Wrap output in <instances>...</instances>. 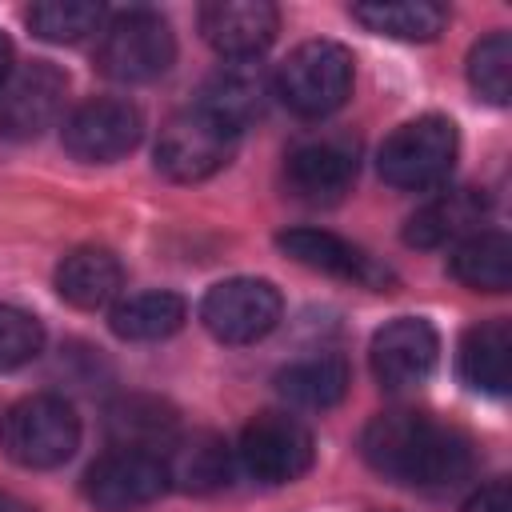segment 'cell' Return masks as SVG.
<instances>
[{"instance_id":"obj_1","label":"cell","mask_w":512,"mask_h":512,"mask_svg":"<svg viewBox=\"0 0 512 512\" xmlns=\"http://www.w3.org/2000/svg\"><path fill=\"white\" fill-rule=\"evenodd\" d=\"M360 452L384 480L408 488H452L472 472L468 436L416 408L372 416L360 436Z\"/></svg>"},{"instance_id":"obj_2","label":"cell","mask_w":512,"mask_h":512,"mask_svg":"<svg viewBox=\"0 0 512 512\" xmlns=\"http://www.w3.org/2000/svg\"><path fill=\"white\" fill-rule=\"evenodd\" d=\"M80 448V416L64 396L36 392L0 416V452L32 472L60 468Z\"/></svg>"},{"instance_id":"obj_3","label":"cell","mask_w":512,"mask_h":512,"mask_svg":"<svg viewBox=\"0 0 512 512\" xmlns=\"http://www.w3.org/2000/svg\"><path fill=\"white\" fill-rule=\"evenodd\" d=\"M352 52L336 40H304L276 68V96L304 120L332 116L352 96Z\"/></svg>"},{"instance_id":"obj_4","label":"cell","mask_w":512,"mask_h":512,"mask_svg":"<svg viewBox=\"0 0 512 512\" xmlns=\"http://www.w3.org/2000/svg\"><path fill=\"white\" fill-rule=\"evenodd\" d=\"M176 60V36L172 24L152 8H128L116 12L100 28L96 44V68L116 84H148L164 76Z\"/></svg>"},{"instance_id":"obj_5","label":"cell","mask_w":512,"mask_h":512,"mask_svg":"<svg viewBox=\"0 0 512 512\" xmlns=\"http://www.w3.org/2000/svg\"><path fill=\"white\" fill-rule=\"evenodd\" d=\"M456 152H460V132L448 116H416V120H404L384 144H380V156H376V168L384 176V184L392 188H404V192H424L432 184H440L452 164H456Z\"/></svg>"},{"instance_id":"obj_6","label":"cell","mask_w":512,"mask_h":512,"mask_svg":"<svg viewBox=\"0 0 512 512\" xmlns=\"http://www.w3.org/2000/svg\"><path fill=\"white\" fill-rule=\"evenodd\" d=\"M236 144H240V128L192 104L160 128L156 168L176 184H200L236 156Z\"/></svg>"},{"instance_id":"obj_7","label":"cell","mask_w":512,"mask_h":512,"mask_svg":"<svg viewBox=\"0 0 512 512\" xmlns=\"http://www.w3.org/2000/svg\"><path fill=\"white\" fill-rule=\"evenodd\" d=\"M284 316L280 288L264 276H228L216 280L200 300V324L220 344H256Z\"/></svg>"},{"instance_id":"obj_8","label":"cell","mask_w":512,"mask_h":512,"mask_svg":"<svg viewBox=\"0 0 512 512\" xmlns=\"http://www.w3.org/2000/svg\"><path fill=\"white\" fill-rule=\"evenodd\" d=\"M240 468L260 484H292L316 460V440L304 420L288 412H256L236 444Z\"/></svg>"},{"instance_id":"obj_9","label":"cell","mask_w":512,"mask_h":512,"mask_svg":"<svg viewBox=\"0 0 512 512\" xmlns=\"http://www.w3.org/2000/svg\"><path fill=\"white\" fill-rule=\"evenodd\" d=\"M68 96V76L52 60H32L8 72L0 84V136L8 140H36L44 128L56 124Z\"/></svg>"},{"instance_id":"obj_10","label":"cell","mask_w":512,"mask_h":512,"mask_svg":"<svg viewBox=\"0 0 512 512\" xmlns=\"http://www.w3.org/2000/svg\"><path fill=\"white\" fill-rule=\"evenodd\" d=\"M168 468L164 456L156 452H132V448H112L104 452L88 472H84V500L100 512H128L140 504H152L160 492H168Z\"/></svg>"},{"instance_id":"obj_11","label":"cell","mask_w":512,"mask_h":512,"mask_svg":"<svg viewBox=\"0 0 512 512\" xmlns=\"http://www.w3.org/2000/svg\"><path fill=\"white\" fill-rule=\"evenodd\" d=\"M144 136V116L120 96H96L64 120V148L84 164H112L128 156Z\"/></svg>"},{"instance_id":"obj_12","label":"cell","mask_w":512,"mask_h":512,"mask_svg":"<svg viewBox=\"0 0 512 512\" xmlns=\"http://www.w3.org/2000/svg\"><path fill=\"white\" fill-rule=\"evenodd\" d=\"M440 360V336L424 316H396L384 328H376L368 344V364L380 388L404 392L432 376Z\"/></svg>"},{"instance_id":"obj_13","label":"cell","mask_w":512,"mask_h":512,"mask_svg":"<svg viewBox=\"0 0 512 512\" xmlns=\"http://www.w3.org/2000/svg\"><path fill=\"white\" fill-rule=\"evenodd\" d=\"M276 248L284 256H292L296 264L312 268V272H324V276H336V280H352V284L372 288V292H388L396 284L388 264H380L360 244H352V240H344L336 232H324V228H288V232L276 236Z\"/></svg>"},{"instance_id":"obj_14","label":"cell","mask_w":512,"mask_h":512,"mask_svg":"<svg viewBox=\"0 0 512 512\" xmlns=\"http://www.w3.org/2000/svg\"><path fill=\"white\" fill-rule=\"evenodd\" d=\"M200 32L224 60H256L280 32V12L268 0H216L200 8Z\"/></svg>"},{"instance_id":"obj_15","label":"cell","mask_w":512,"mask_h":512,"mask_svg":"<svg viewBox=\"0 0 512 512\" xmlns=\"http://www.w3.org/2000/svg\"><path fill=\"white\" fill-rule=\"evenodd\" d=\"M356 180V156L336 140L296 144L284 160V184L304 204H336Z\"/></svg>"},{"instance_id":"obj_16","label":"cell","mask_w":512,"mask_h":512,"mask_svg":"<svg viewBox=\"0 0 512 512\" xmlns=\"http://www.w3.org/2000/svg\"><path fill=\"white\" fill-rule=\"evenodd\" d=\"M488 216V196L480 188H452L440 192L436 200H428L424 208H416L404 224V244L412 248H444V244H460L468 236L480 232Z\"/></svg>"},{"instance_id":"obj_17","label":"cell","mask_w":512,"mask_h":512,"mask_svg":"<svg viewBox=\"0 0 512 512\" xmlns=\"http://www.w3.org/2000/svg\"><path fill=\"white\" fill-rule=\"evenodd\" d=\"M56 292L64 304L80 308V312H96L104 304H112L124 288V268L116 260L112 248L100 244H80L72 248L60 264H56Z\"/></svg>"},{"instance_id":"obj_18","label":"cell","mask_w":512,"mask_h":512,"mask_svg":"<svg viewBox=\"0 0 512 512\" xmlns=\"http://www.w3.org/2000/svg\"><path fill=\"white\" fill-rule=\"evenodd\" d=\"M104 432L112 440V448H132V452H156L164 456V448L180 436V420L176 408L164 404L160 396H120L108 404L104 412Z\"/></svg>"},{"instance_id":"obj_19","label":"cell","mask_w":512,"mask_h":512,"mask_svg":"<svg viewBox=\"0 0 512 512\" xmlns=\"http://www.w3.org/2000/svg\"><path fill=\"white\" fill-rule=\"evenodd\" d=\"M264 100H268V76H264V68L256 60H228V64H220L204 80L196 104L204 112L220 116L224 124H232V128L244 132V124L264 112Z\"/></svg>"},{"instance_id":"obj_20","label":"cell","mask_w":512,"mask_h":512,"mask_svg":"<svg viewBox=\"0 0 512 512\" xmlns=\"http://www.w3.org/2000/svg\"><path fill=\"white\" fill-rule=\"evenodd\" d=\"M164 468L184 492H220L232 480V448L216 432H188L164 448Z\"/></svg>"},{"instance_id":"obj_21","label":"cell","mask_w":512,"mask_h":512,"mask_svg":"<svg viewBox=\"0 0 512 512\" xmlns=\"http://www.w3.org/2000/svg\"><path fill=\"white\" fill-rule=\"evenodd\" d=\"M348 384H352V372H348V360L340 352H316V356H300L292 360L288 368L276 372V392L296 404V408H336L344 396H348Z\"/></svg>"},{"instance_id":"obj_22","label":"cell","mask_w":512,"mask_h":512,"mask_svg":"<svg viewBox=\"0 0 512 512\" xmlns=\"http://www.w3.org/2000/svg\"><path fill=\"white\" fill-rule=\"evenodd\" d=\"M460 376L476 392L500 396L512 376V328L504 316L480 320L460 340Z\"/></svg>"},{"instance_id":"obj_23","label":"cell","mask_w":512,"mask_h":512,"mask_svg":"<svg viewBox=\"0 0 512 512\" xmlns=\"http://www.w3.org/2000/svg\"><path fill=\"white\" fill-rule=\"evenodd\" d=\"M188 320V304L184 296L176 292H164V288H148V292H132L124 300L112 304V332L120 340H136V344H148V340H168L172 332H180Z\"/></svg>"},{"instance_id":"obj_24","label":"cell","mask_w":512,"mask_h":512,"mask_svg":"<svg viewBox=\"0 0 512 512\" xmlns=\"http://www.w3.org/2000/svg\"><path fill=\"white\" fill-rule=\"evenodd\" d=\"M448 272L472 292H504L512 284V240L500 228H480L448 256Z\"/></svg>"},{"instance_id":"obj_25","label":"cell","mask_w":512,"mask_h":512,"mask_svg":"<svg viewBox=\"0 0 512 512\" xmlns=\"http://www.w3.org/2000/svg\"><path fill=\"white\" fill-rule=\"evenodd\" d=\"M352 20L392 40H436L448 24V8L432 0H372V4H356Z\"/></svg>"},{"instance_id":"obj_26","label":"cell","mask_w":512,"mask_h":512,"mask_svg":"<svg viewBox=\"0 0 512 512\" xmlns=\"http://www.w3.org/2000/svg\"><path fill=\"white\" fill-rule=\"evenodd\" d=\"M24 20L48 44H76L104 24V8L92 0H44V4H32Z\"/></svg>"},{"instance_id":"obj_27","label":"cell","mask_w":512,"mask_h":512,"mask_svg":"<svg viewBox=\"0 0 512 512\" xmlns=\"http://www.w3.org/2000/svg\"><path fill=\"white\" fill-rule=\"evenodd\" d=\"M468 84L488 104H508L512 92V36L488 32L468 52Z\"/></svg>"},{"instance_id":"obj_28","label":"cell","mask_w":512,"mask_h":512,"mask_svg":"<svg viewBox=\"0 0 512 512\" xmlns=\"http://www.w3.org/2000/svg\"><path fill=\"white\" fill-rule=\"evenodd\" d=\"M44 352V324L12 304H0V372H16Z\"/></svg>"},{"instance_id":"obj_29","label":"cell","mask_w":512,"mask_h":512,"mask_svg":"<svg viewBox=\"0 0 512 512\" xmlns=\"http://www.w3.org/2000/svg\"><path fill=\"white\" fill-rule=\"evenodd\" d=\"M460 512H512V488H508V480L496 476V480L480 484V488L464 500Z\"/></svg>"},{"instance_id":"obj_30","label":"cell","mask_w":512,"mask_h":512,"mask_svg":"<svg viewBox=\"0 0 512 512\" xmlns=\"http://www.w3.org/2000/svg\"><path fill=\"white\" fill-rule=\"evenodd\" d=\"M8 72H12V40L0 32V84L8 80Z\"/></svg>"}]
</instances>
